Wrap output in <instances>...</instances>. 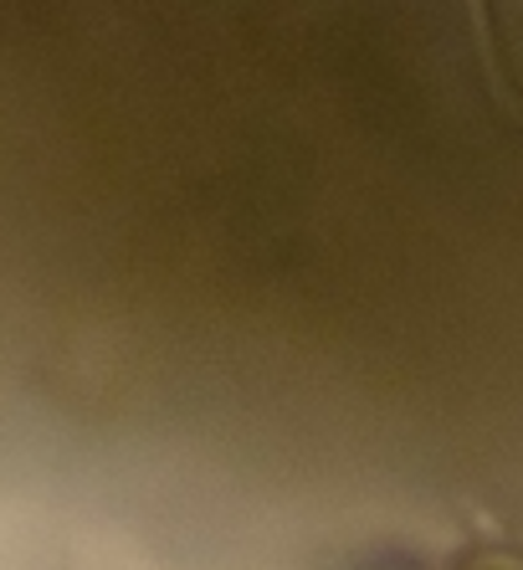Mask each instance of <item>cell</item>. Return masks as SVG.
I'll use <instances>...</instances> for the list:
<instances>
[{"mask_svg": "<svg viewBox=\"0 0 523 570\" xmlns=\"http://www.w3.org/2000/svg\"><path fill=\"white\" fill-rule=\"evenodd\" d=\"M477 31L497 98L523 119V0H477Z\"/></svg>", "mask_w": 523, "mask_h": 570, "instance_id": "obj_1", "label": "cell"}, {"mask_svg": "<svg viewBox=\"0 0 523 570\" xmlns=\"http://www.w3.org/2000/svg\"><path fill=\"white\" fill-rule=\"evenodd\" d=\"M452 570H523V550H509V544H472L452 560Z\"/></svg>", "mask_w": 523, "mask_h": 570, "instance_id": "obj_2", "label": "cell"}]
</instances>
